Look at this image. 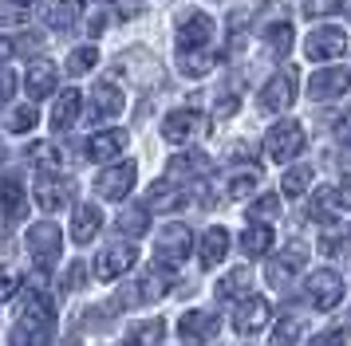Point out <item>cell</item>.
Segmentation results:
<instances>
[{"mask_svg": "<svg viewBox=\"0 0 351 346\" xmlns=\"http://www.w3.org/2000/svg\"><path fill=\"white\" fill-rule=\"evenodd\" d=\"M312 346H351V327H335V330H328V334L312 338Z\"/></svg>", "mask_w": 351, "mask_h": 346, "instance_id": "cell-39", "label": "cell"}, {"mask_svg": "<svg viewBox=\"0 0 351 346\" xmlns=\"http://www.w3.org/2000/svg\"><path fill=\"white\" fill-rule=\"evenodd\" d=\"M265 40H269V51L272 55H288V47H292V24H269V31H265Z\"/></svg>", "mask_w": 351, "mask_h": 346, "instance_id": "cell-33", "label": "cell"}, {"mask_svg": "<svg viewBox=\"0 0 351 346\" xmlns=\"http://www.w3.org/2000/svg\"><path fill=\"white\" fill-rule=\"evenodd\" d=\"M272 319V307L265 295H249L245 303L237 307V319H233V327H237V334H256V330H265Z\"/></svg>", "mask_w": 351, "mask_h": 346, "instance_id": "cell-14", "label": "cell"}, {"mask_svg": "<svg viewBox=\"0 0 351 346\" xmlns=\"http://www.w3.org/2000/svg\"><path fill=\"white\" fill-rule=\"evenodd\" d=\"M300 264H304V252L300 248H288L280 260H269V267H265V280H269L272 287H288Z\"/></svg>", "mask_w": 351, "mask_h": 346, "instance_id": "cell-20", "label": "cell"}, {"mask_svg": "<svg viewBox=\"0 0 351 346\" xmlns=\"http://www.w3.org/2000/svg\"><path fill=\"white\" fill-rule=\"evenodd\" d=\"M272 240H276V236H272L269 224H249V228L241 232V252H245L249 260H256V256H265V252L272 248Z\"/></svg>", "mask_w": 351, "mask_h": 346, "instance_id": "cell-26", "label": "cell"}, {"mask_svg": "<svg viewBox=\"0 0 351 346\" xmlns=\"http://www.w3.org/2000/svg\"><path fill=\"white\" fill-rule=\"evenodd\" d=\"M202 114L197 110H170L166 118H162V138L174 142V146H182V142H190L202 134Z\"/></svg>", "mask_w": 351, "mask_h": 346, "instance_id": "cell-12", "label": "cell"}, {"mask_svg": "<svg viewBox=\"0 0 351 346\" xmlns=\"http://www.w3.org/2000/svg\"><path fill=\"white\" fill-rule=\"evenodd\" d=\"M190 244H193V236H190L186 224H166V228L154 236V260H158L162 271H178L182 260L190 256Z\"/></svg>", "mask_w": 351, "mask_h": 346, "instance_id": "cell-2", "label": "cell"}, {"mask_svg": "<svg viewBox=\"0 0 351 346\" xmlns=\"http://www.w3.org/2000/svg\"><path fill=\"white\" fill-rule=\"evenodd\" d=\"M308 185H312V165H292L280 177V193L285 197H300V193H308Z\"/></svg>", "mask_w": 351, "mask_h": 346, "instance_id": "cell-29", "label": "cell"}, {"mask_svg": "<svg viewBox=\"0 0 351 346\" xmlns=\"http://www.w3.org/2000/svg\"><path fill=\"white\" fill-rule=\"evenodd\" d=\"M103 228V213H99L95 204H80L75 209V217H71V236H75V244H91Z\"/></svg>", "mask_w": 351, "mask_h": 346, "instance_id": "cell-18", "label": "cell"}, {"mask_svg": "<svg viewBox=\"0 0 351 346\" xmlns=\"http://www.w3.org/2000/svg\"><path fill=\"white\" fill-rule=\"evenodd\" d=\"M12 59V44H8V40H4V36H0V67H4V63Z\"/></svg>", "mask_w": 351, "mask_h": 346, "instance_id": "cell-48", "label": "cell"}, {"mask_svg": "<svg viewBox=\"0 0 351 346\" xmlns=\"http://www.w3.org/2000/svg\"><path fill=\"white\" fill-rule=\"evenodd\" d=\"M209 40H213V20L206 12H186L178 28V51H202Z\"/></svg>", "mask_w": 351, "mask_h": 346, "instance_id": "cell-11", "label": "cell"}, {"mask_svg": "<svg viewBox=\"0 0 351 346\" xmlns=\"http://www.w3.org/2000/svg\"><path fill=\"white\" fill-rule=\"evenodd\" d=\"M64 346H80V338H67V343Z\"/></svg>", "mask_w": 351, "mask_h": 346, "instance_id": "cell-49", "label": "cell"}, {"mask_svg": "<svg viewBox=\"0 0 351 346\" xmlns=\"http://www.w3.org/2000/svg\"><path fill=\"white\" fill-rule=\"evenodd\" d=\"M249 287H253L249 267H237V271H229V276H221V280H217L213 295H217V303H229V299H249Z\"/></svg>", "mask_w": 351, "mask_h": 346, "instance_id": "cell-21", "label": "cell"}, {"mask_svg": "<svg viewBox=\"0 0 351 346\" xmlns=\"http://www.w3.org/2000/svg\"><path fill=\"white\" fill-rule=\"evenodd\" d=\"M335 130H339V138H343V142H351V110H348V118H339Z\"/></svg>", "mask_w": 351, "mask_h": 346, "instance_id": "cell-47", "label": "cell"}, {"mask_svg": "<svg viewBox=\"0 0 351 346\" xmlns=\"http://www.w3.org/2000/svg\"><path fill=\"white\" fill-rule=\"evenodd\" d=\"M296 343H300V319L285 315L276 323V330H272V346H296Z\"/></svg>", "mask_w": 351, "mask_h": 346, "instance_id": "cell-35", "label": "cell"}, {"mask_svg": "<svg viewBox=\"0 0 351 346\" xmlns=\"http://www.w3.org/2000/svg\"><path fill=\"white\" fill-rule=\"evenodd\" d=\"M261 185V170H256V165H249V170H237L233 173V177H229V197H249V193H253V189Z\"/></svg>", "mask_w": 351, "mask_h": 346, "instance_id": "cell-31", "label": "cell"}, {"mask_svg": "<svg viewBox=\"0 0 351 346\" xmlns=\"http://www.w3.org/2000/svg\"><path fill=\"white\" fill-rule=\"evenodd\" d=\"M304 55H308L312 63L348 55V36H343V28H335V24H319V28L304 40Z\"/></svg>", "mask_w": 351, "mask_h": 346, "instance_id": "cell-4", "label": "cell"}, {"mask_svg": "<svg viewBox=\"0 0 351 346\" xmlns=\"http://www.w3.org/2000/svg\"><path fill=\"white\" fill-rule=\"evenodd\" d=\"M24 91H28V98H48L56 91V67L48 59H36L24 71Z\"/></svg>", "mask_w": 351, "mask_h": 346, "instance_id": "cell-17", "label": "cell"}, {"mask_svg": "<svg viewBox=\"0 0 351 346\" xmlns=\"http://www.w3.org/2000/svg\"><path fill=\"white\" fill-rule=\"evenodd\" d=\"M178 334L186 346H206L213 334H217V319L209 311H186L178 319Z\"/></svg>", "mask_w": 351, "mask_h": 346, "instance_id": "cell-13", "label": "cell"}, {"mask_svg": "<svg viewBox=\"0 0 351 346\" xmlns=\"http://www.w3.org/2000/svg\"><path fill=\"white\" fill-rule=\"evenodd\" d=\"M304 12H308V16H328V12H339V0H304Z\"/></svg>", "mask_w": 351, "mask_h": 346, "instance_id": "cell-42", "label": "cell"}, {"mask_svg": "<svg viewBox=\"0 0 351 346\" xmlns=\"http://www.w3.org/2000/svg\"><path fill=\"white\" fill-rule=\"evenodd\" d=\"M182 201H186V193L174 181H158V185L150 189V209H178Z\"/></svg>", "mask_w": 351, "mask_h": 346, "instance_id": "cell-30", "label": "cell"}, {"mask_svg": "<svg viewBox=\"0 0 351 346\" xmlns=\"http://www.w3.org/2000/svg\"><path fill=\"white\" fill-rule=\"evenodd\" d=\"M178 67H182V75L202 79V75L213 71V55H209V51H182V55H178Z\"/></svg>", "mask_w": 351, "mask_h": 346, "instance_id": "cell-28", "label": "cell"}, {"mask_svg": "<svg viewBox=\"0 0 351 346\" xmlns=\"http://www.w3.org/2000/svg\"><path fill=\"white\" fill-rule=\"evenodd\" d=\"M249 213H253V217H276V213H280V193H269V197H261V201H256Z\"/></svg>", "mask_w": 351, "mask_h": 346, "instance_id": "cell-41", "label": "cell"}, {"mask_svg": "<svg viewBox=\"0 0 351 346\" xmlns=\"http://www.w3.org/2000/svg\"><path fill=\"white\" fill-rule=\"evenodd\" d=\"M24 16H28L24 4H16V0H0V24H20Z\"/></svg>", "mask_w": 351, "mask_h": 346, "instance_id": "cell-40", "label": "cell"}, {"mask_svg": "<svg viewBox=\"0 0 351 346\" xmlns=\"http://www.w3.org/2000/svg\"><path fill=\"white\" fill-rule=\"evenodd\" d=\"M335 204H339V213L351 209V177H343V185H335Z\"/></svg>", "mask_w": 351, "mask_h": 346, "instance_id": "cell-45", "label": "cell"}, {"mask_svg": "<svg viewBox=\"0 0 351 346\" xmlns=\"http://www.w3.org/2000/svg\"><path fill=\"white\" fill-rule=\"evenodd\" d=\"M80 107H83V94L80 91H64L60 103H56V110H51V130H56V134L71 130L75 118H80Z\"/></svg>", "mask_w": 351, "mask_h": 346, "instance_id": "cell-23", "label": "cell"}, {"mask_svg": "<svg viewBox=\"0 0 351 346\" xmlns=\"http://www.w3.org/2000/svg\"><path fill=\"white\" fill-rule=\"evenodd\" d=\"M95 63H99L95 44H83V47H75V51L67 55V75H87V71H91Z\"/></svg>", "mask_w": 351, "mask_h": 346, "instance_id": "cell-32", "label": "cell"}, {"mask_svg": "<svg viewBox=\"0 0 351 346\" xmlns=\"http://www.w3.org/2000/svg\"><path fill=\"white\" fill-rule=\"evenodd\" d=\"M0 161H4V146H0Z\"/></svg>", "mask_w": 351, "mask_h": 346, "instance_id": "cell-51", "label": "cell"}, {"mask_svg": "<svg viewBox=\"0 0 351 346\" xmlns=\"http://www.w3.org/2000/svg\"><path fill=\"white\" fill-rule=\"evenodd\" d=\"M134 161H119L111 170H103L95 177V193L99 197H107V201H123L130 189H134Z\"/></svg>", "mask_w": 351, "mask_h": 346, "instance_id": "cell-7", "label": "cell"}, {"mask_svg": "<svg viewBox=\"0 0 351 346\" xmlns=\"http://www.w3.org/2000/svg\"><path fill=\"white\" fill-rule=\"evenodd\" d=\"M134 256H138L134 244H111V248H103L95 256V276H99V280H107V283L119 280L123 271L134 267Z\"/></svg>", "mask_w": 351, "mask_h": 346, "instance_id": "cell-10", "label": "cell"}, {"mask_svg": "<svg viewBox=\"0 0 351 346\" xmlns=\"http://www.w3.org/2000/svg\"><path fill=\"white\" fill-rule=\"evenodd\" d=\"M71 193H75V185L67 181V177H40L36 181V204L44 209V213H56V209H64L67 201H71Z\"/></svg>", "mask_w": 351, "mask_h": 346, "instance_id": "cell-15", "label": "cell"}, {"mask_svg": "<svg viewBox=\"0 0 351 346\" xmlns=\"http://www.w3.org/2000/svg\"><path fill=\"white\" fill-rule=\"evenodd\" d=\"M127 146V130H99L87 138V157L91 161H111L114 154H123Z\"/></svg>", "mask_w": 351, "mask_h": 346, "instance_id": "cell-16", "label": "cell"}, {"mask_svg": "<svg viewBox=\"0 0 351 346\" xmlns=\"http://www.w3.org/2000/svg\"><path fill=\"white\" fill-rule=\"evenodd\" d=\"M83 4H87V0H51L48 4V24L56 31H71L75 20H80V12H83Z\"/></svg>", "mask_w": 351, "mask_h": 346, "instance_id": "cell-25", "label": "cell"}, {"mask_svg": "<svg viewBox=\"0 0 351 346\" xmlns=\"http://www.w3.org/2000/svg\"><path fill=\"white\" fill-rule=\"evenodd\" d=\"M24 244H28V256H32L40 267H48L56 256H60V248H64V236H60V224H51V220H40V224H32L28 228V236H24Z\"/></svg>", "mask_w": 351, "mask_h": 346, "instance_id": "cell-6", "label": "cell"}, {"mask_svg": "<svg viewBox=\"0 0 351 346\" xmlns=\"http://www.w3.org/2000/svg\"><path fill=\"white\" fill-rule=\"evenodd\" d=\"M296 103V71L292 67H285L280 75H272L269 83H265V91H261V107L265 110H288Z\"/></svg>", "mask_w": 351, "mask_h": 346, "instance_id": "cell-8", "label": "cell"}, {"mask_svg": "<svg viewBox=\"0 0 351 346\" xmlns=\"http://www.w3.org/2000/svg\"><path fill=\"white\" fill-rule=\"evenodd\" d=\"M304 295H308V303H312L316 311H332V307H339V299H343V280H339V271H332V267L312 271Z\"/></svg>", "mask_w": 351, "mask_h": 346, "instance_id": "cell-5", "label": "cell"}, {"mask_svg": "<svg viewBox=\"0 0 351 346\" xmlns=\"http://www.w3.org/2000/svg\"><path fill=\"white\" fill-rule=\"evenodd\" d=\"M351 91V71L348 67H324L312 75L308 83V94L316 98V103H328V98H339V94Z\"/></svg>", "mask_w": 351, "mask_h": 346, "instance_id": "cell-9", "label": "cell"}, {"mask_svg": "<svg viewBox=\"0 0 351 346\" xmlns=\"http://www.w3.org/2000/svg\"><path fill=\"white\" fill-rule=\"evenodd\" d=\"M51 315H56V303L44 291H36L32 303L24 307V315L16 319V327H12V346H48Z\"/></svg>", "mask_w": 351, "mask_h": 346, "instance_id": "cell-1", "label": "cell"}, {"mask_svg": "<svg viewBox=\"0 0 351 346\" xmlns=\"http://www.w3.org/2000/svg\"><path fill=\"white\" fill-rule=\"evenodd\" d=\"M36 122H40V114H36L32 103H28V107H16L12 114H8V130H12V134H28Z\"/></svg>", "mask_w": 351, "mask_h": 346, "instance_id": "cell-36", "label": "cell"}, {"mask_svg": "<svg viewBox=\"0 0 351 346\" xmlns=\"http://www.w3.org/2000/svg\"><path fill=\"white\" fill-rule=\"evenodd\" d=\"M16 4H24V8H28V4H32V0H16Z\"/></svg>", "mask_w": 351, "mask_h": 346, "instance_id": "cell-50", "label": "cell"}, {"mask_svg": "<svg viewBox=\"0 0 351 346\" xmlns=\"http://www.w3.org/2000/svg\"><path fill=\"white\" fill-rule=\"evenodd\" d=\"M300 150H304V126L292 122V118H280V122L265 134V154H269L272 161H292Z\"/></svg>", "mask_w": 351, "mask_h": 346, "instance_id": "cell-3", "label": "cell"}, {"mask_svg": "<svg viewBox=\"0 0 351 346\" xmlns=\"http://www.w3.org/2000/svg\"><path fill=\"white\" fill-rule=\"evenodd\" d=\"M0 213H4L8 224L24 220V213H28V193H24L20 181H4V185H0Z\"/></svg>", "mask_w": 351, "mask_h": 346, "instance_id": "cell-19", "label": "cell"}, {"mask_svg": "<svg viewBox=\"0 0 351 346\" xmlns=\"http://www.w3.org/2000/svg\"><path fill=\"white\" fill-rule=\"evenodd\" d=\"M12 295H16V276L12 271H0V303H8Z\"/></svg>", "mask_w": 351, "mask_h": 346, "instance_id": "cell-44", "label": "cell"}, {"mask_svg": "<svg viewBox=\"0 0 351 346\" xmlns=\"http://www.w3.org/2000/svg\"><path fill=\"white\" fill-rule=\"evenodd\" d=\"M12 87H16V79H12V75H0V107L8 103V94H12Z\"/></svg>", "mask_w": 351, "mask_h": 346, "instance_id": "cell-46", "label": "cell"}, {"mask_svg": "<svg viewBox=\"0 0 351 346\" xmlns=\"http://www.w3.org/2000/svg\"><path fill=\"white\" fill-rule=\"evenodd\" d=\"M209 170V157L193 154V157H174L170 161V170H166V181H174V185H182V181H190L193 173Z\"/></svg>", "mask_w": 351, "mask_h": 346, "instance_id": "cell-27", "label": "cell"}, {"mask_svg": "<svg viewBox=\"0 0 351 346\" xmlns=\"http://www.w3.org/2000/svg\"><path fill=\"white\" fill-rule=\"evenodd\" d=\"M158 343H162V323L154 319V323H146L143 330H134L123 346H158Z\"/></svg>", "mask_w": 351, "mask_h": 346, "instance_id": "cell-38", "label": "cell"}, {"mask_svg": "<svg viewBox=\"0 0 351 346\" xmlns=\"http://www.w3.org/2000/svg\"><path fill=\"white\" fill-rule=\"evenodd\" d=\"M83 276H87V267H83V264H71V267H67V276H64V283H60V287H64V291H80Z\"/></svg>", "mask_w": 351, "mask_h": 346, "instance_id": "cell-43", "label": "cell"}, {"mask_svg": "<svg viewBox=\"0 0 351 346\" xmlns=\"http://www.w3.org/2000/svg\"><path fill=\"white\" fill-rule=\"evenodd\" d=\"M123 91L114 87V83H99L95 91H91V110H95L99 118H114V114H123Z\"/></svg>", "mask_w": 351, "mask_h": 346, "instance_id": "cell-24", "label": "cell"}, {"mask_svg": "<svg viewBox=\"0 0 351 346\" xmlns=\"http://www.w3.org/2000/svg\"><path fill=\"white\" fill-rule=\"evenodd\" d=\"M28 161H32V165H40V170H60V161H64V157H60V150H56V146H48V142H36L32 150H28Z\"/></svg>", "mask_w": 351, "mask_h": 346, "instance_id": "cell-34", "label": "cell"}, {"mask_svg": "<svg viewBox=\"0 0 351 346\" xmlns=\"http://www.w3.org/2000/svg\"><path fill=\"white\" fill-rule=\"evenodd\" d=\"M197 256H202V267H217L225 256H229V232H225L221 224H213V228L202 236V252H197Z\"/></svg>", "mask_w": 351, "mask_h": 346, "instance_id": "cell-22", "label": "cell"}, {"mask_svg": "<svg viewBox=\"0 0 351 346\" xmlns=\"http://www.w3.org/2000/svg\"><path fill=\"white\" fill-rule=\"evenodd\" d=\"M119 232L143 236L146 232V209H127V213H119Z\"/></svg>", "mask_w": 351, "mask_h": 346, "instance_id": "cell-37", "label": "cell"}]
</instances>
